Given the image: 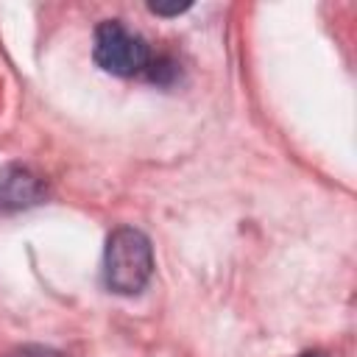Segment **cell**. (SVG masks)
<instances>
[{"mask_svg": "<svg viewBox=\"0 0 357 357\" xmlns=\"http://www.w3.org/2000/svg\"><path fill=\"white\" fill-rule=\"evenodd\" d=\"M153 273V251L142 231L123 226L112 231L103 254V282L120 296L139 293Z\"/></svg>", "mask_w": 357, "mask_h": 357, "instance_id": "1", "label": "cell"}, {"mask_svg": "<svg viewBox=\"0 0 357 357\" xmlns=\"http://www.w3.org/2000/svg\"><path fill=\"white\" fill-rule=\"evenodd\" d=\"M92 56H95L100 70L120 75V78H131V75L145 73L151 59H153L148 42L139 33L128 31L120 20H103L95 28Z\"/></svg>", "mask_w": 357, "mask_h": 357, "instance_id": "2", "label": "cell"}, {"mask_svg": "<svg viewBox=\"0 0 357 357\" xmlns=\"http://www.w3.org/2000/svg\"><path fill=\"white\" fill-rule=\"evenodd\" d=\"M42 198H45V184L39 181V176H33L31 170L20 165H8L0 170V209L3 212L33 206Z\"/></svg>", "mask_w": 357, "mask_h": 357, "instance_id": "3", "label": "cell"}, {"mask_svg": "<svg viewBox=\"0 0 357 357\" xmlns=\"http://www.w3.org/2000/svg\"><path fill=\"white\" fill-rule=\"evenodd\" d=\"M11 357H61L59 351H50V349H42V346H25L20 351H14Z\"/></svg>", "mask_w": 357, "mask_h": 357, "instance_id": "4", "label": "cell"}, {"mask_svg": "<svg viewBox=\"0 0 357 357\" xmlns=\"http://www.w3.org/2000/svg\"><path fill=\"white\" fill-rule=\"evenodd\" d=\"M153 14H165V17H173V14H181L184 8H190V3H181V6H162V3H151L148 6Z\"/></svg>", "mask_w": 357, "mask_h": 357, "instance_id": "5", "label": "cell"}, {"mask_svg": "<svg viewBox=\"0 0 357 357\" xmlns=\"http://www.w3.org/2000/svg\"><path fill=\"white\" fill-rule=\"evenodd\" d=\"M298 357H324V354H318V351H304V354H298Z\"/></svg>", "mask_w": 357, "mask_h": 357, "instance_id": "6", "label": "cell"}]
</instances>
